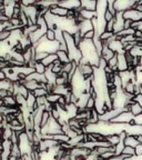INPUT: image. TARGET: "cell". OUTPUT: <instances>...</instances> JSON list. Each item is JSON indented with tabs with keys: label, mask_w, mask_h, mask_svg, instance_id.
<instances>
[{
	"label": "cell",
	"mask_w": 142,
	"mask_h": 160,
	"mask_svg": "<svg viewBox=\"0 0 142 160\" xmlns=\"http://www.w3.org/2000/svg\"><path fill=\"white\" fill-rule=\"evenodd\" d=\"M135 155H137V156H142V143H140V145L135 148Z\"/></svg>",
	"instance_id": "29"
},
{
	"label": "cell",
	"mask_w": 142,
	"mask_h": 160,
	"mask_svg": "<svg viewBox=\"0 0 142 160\" xmlns=\"http://www.w3.org/2000/svg\"><path fill=\"white\" fill-rule=\"evenodd\" d=\"M141 87H142V85H141Z\"/></svg>",
	"instance_id": "32"
},
{
	"label": "cell",
	"mask_w": 142,
	"mask_h": 160,
	"mask_svg": "<svg viewBox=\"0 0 142 160\" xmlns=\"http://www.w3.org/2000/svg\"><path fill=\"white\" fill-rule=\"evenodd\" d=\"M115 28H113V33L118 35L119 32H121L122 30H125V19L123 18V12H117L115 17Z\"/></svg>",
	"instance_id": "5"
},
{
	"label": "cell",
	"mask_w": 142,
	"mask_h": 160,
	"mask_svg": "<svg viewBox=\"0 0 142 160\" xmlns=\"http://www.w3.org/2000/svg\"><path fill=\"white\" fill-rule=\"evenodd\" d=\"M12 142L10 140H2L1 142V160H9L11 157Z\"/></svg>",
	"instance_id": "4"
},
{
	"label": "cell",
	"mask_w": 142,
	"mask_h": 160,
	"mask_svg": "<svg viewBox=\"0 0 142 160\" xmlns=\"http://www.w3.org/2000/svg\"><path fill=\"white\" fill-rule=\"evenodd\" d=\"M78 27H79V31L81 32V35L82 36H85L86 33L89 32V31L95 30L92 20H85L83 22H81L80 25H78Z\"/></svg>",
	"instance_id": "8"
},
{
	"label": "cell",
	"mask_w": 142,
	"mask_h": 160,
	"mask_svg": "<svg viewBox=\"0 0 142 160\" xmlns=\"http://www.w3.org/2000/svg\"><path fill=\"white\" fill-rule=\"evenodd\" d=\"M50 12L52 13V15H55L56 17L66 18L68 16V13H69V10L65 9V8H62V7H60L59 3H58V5L55 6V7L50 8Z\"/></svg>",
	"instance_id": "9"
},
{
	"label": "cell",
	"mask_w": 142,
	"mask_h": 160,
	"mask_svg": "<svg viewBox=\"0 0 142 160\" xmlns=\"http://www.w3.org/2000/svg\"><path fill=\"white\" fill-rule=\"evenodd\" d=\"M12 87H13V82L11 80L6 79L2 80V81H0V90H7V91L12 92Z\"/></svg>",
	"instance_id": "14"
},
{
	"label": "cell",
	"mask_w": 142,
	"mask_h": 160,
	"mask_svg": "<svg viewBox=\"0 0 142 160\" xmlns=\"http://www.w3.org/2000/svg\"><path fill=\"white\" fill-rule=\"evenodd\" d=\"M135 30L132 29V28H130V29H125L122 30L121 32L118 33V37L120 38H125V37H128V36H135Z\"/></svg>",
	"instance_id": "18"
},
{
	"label": "cell",
	"mask_w": 142,
	"mask_h": 160,
	"mask_svg": "<svg viewBox=\"0 0 142 160\" xmlns=\"http://www.w3.org/2000/svg\"><path fill=\"white\" fill-rule=\"evenodd\" d=\"M98 1L95 0H85L81 1V8L85 10H89V11H95L97 10Z\"/></svg>",
	"instance_id": "11"
},
{
	"label": "cell",
	"mask_w": 142,
	"mask_h": 160,
	"mask_svg": "<svg viewBox=\"0 0 142 160\" xmlns=\"http://www.w3.org/2000/svg\"><path fill=\"white\" fill-rule=\"evenodd\" d=\"M46 38H47V40H49V41H56V40H57V32H56L55 30L49 29L47 31V33H46Z\"/></svg>",
	"instance_id": "22"
},
{
	"label": "cell",
	"mask_w": 142,
	"mask_h": 160,
	"mask_svg": "<svg viewBox=\"0 0 142 160\" xmlns=\"http://www.w3.org/2000/svg\"><path fill=\"white\" fill-rule=\"evenodd\" d=\"M8 96H9V92H8L7 90H0V98L1 99H5Z\"/></svg>",
	"instance_id": "30"
},
{
	"label": "cell",
	"mask_w": 142,
	"mask_h": 160,
	"mask_svg": "<svg viewBox=\"0 0 142 160\" xmlns=\"http://www.w3.org/2000/svg\"><path fill=\"white\" fill-rule=\"evenodd\" d=\"M57 56H58V59L61 61L62 65H66V63H69L71 62V60H70V57H69V53L67 51H62V50H58L57 52Z\"/></svg>",
	"instance_id": "13"
},
{
	"label": "cell",
	"mask_w": 142,
	"mask_h": 160,
	"mask_svg": "<svg viewBox=\"0 0 142 160\" xmlns=\"http://www.w3.org/2000/svg\"><path fill=\"white\" fill-rule=\"evenodd\" d=\"M135 3H137V1H135V0H131V1H128V0H117V1H115V9L117 12H125L127 10L135 8Z\"/></svg>",
	"instance_id": "1"
},
{
	"label": "cell",
	"mask_w": 142,
	"mask_h": 160,
	"mask_svg": "<svg viewBox=\"0 0 142 160\" xmlns=\"http://www.w3.org/2000/svg\"><path fill=\"white\" fill-rule=\"evenodd\" d=\"M135 117L131 113V111H123L115 119H113L112 123H122V125H129L132 120H135Z\"/></svg>",
	"instance_id": "2"
},
{
	"label": "cell",
	"mask_w": 142,
	"mask_h": 160,
	"mask_svg": "<svg viewBox=\"0 0 142 160\" xmlns=\"http://www.w3.org/2000/svg\"><path fill=\"white\" fill-rule=\"evenodd\" d=\"M125 146L128 147H132V148H137L140 145V141L138 140L137 136H128L125 140Z\"/></svg>",
	"instance_id": "12"
},
{
	"label": "cell",
	"mask_w": 142,
	"mask_h": 160,
	"mask_svg": "<svg viewBox=\"0 0 142 160\" xmlns=\"http://www.w3.org/2000/svg\"><path fill=\"white\" fill-rule=\"evenodd\" d=\"M129 105H130V111H131V113H132L135 118L142 115V106L140 105V103H138L137 101L132 100V101L129 102Z\"/></svg>",
	"instance_id": "10"
},
{
	"label": "cell",
	"mask_w": 142,
	"mask_h": 160,
	"mask_svg": "<svg viewBox=\"0 0 142 160\" xmlns=\"http://www.w3.org/2000/svg\"><path fill=\"white\" fill-rule=\"evenodd\" d=\"M60 7L65 8L67 10H72V11H77L79 8H81V1L78 0H66V1H59Z\"/></svg>",
	"instance_id": "6"
},
{
	"label": "cell",
	"mask_w": 142,
	"mask_h": 160,
	"mask_svg": "<svg viewBox=\"0 0 142 160\" xmlns=\"http://www.w3.org/2000/svg\"><path fill=\"white\" fill-rule=\"evenodd\" d=\"M132 23H133V21H131V20H125V29H130V28L132 27Z\"/></svg>",
	"instance_id": "31"
},
{
	"label": "cell",
	"mask_w": 142,
	"mask_h": 160,
	"mask_svg": "<svg viewBox=\"0 0 142 160\" xmlns=\"http://www.w3.org/2000/svg\"><path fill=\"white\" fill-rule=\"evenodd\" d=\"M115 20H111L109 22H107V26H105V31L108 32H113V28H115Z\"/></svg>",
	"instance_id": "25"
},
{
	"label": "cell",
	"mask_w": 142,
	"mask_h": 160,
	"mask_svg": "<svg viewBox=\"0 0 142 160\" xmlns=\"http://www.w3.org/2000/svg\"><path fill=\"white\" fill-rule=\"evenodd\" d=\"M35 70L37 73H40V75H45L46 71H47V68L46 66L43 65L42 62H40V61H37L36 63V67H35Z\"/></svg>",
	"instance_id": "19"
},
{
	"label": "cell",
	"mask_w": 142,
	"mask_h": 160,
	"mask_svg": "<svg viewBox=\"0 0 142 160\" xmlns=\"http://www.w3.org/2000/svg\"><path fill=\"white\" fill-rule=\"evenodd\" d=\"M61 98V96L59 95H56V93H49V95L47 96V100H48V102L51 103V105L56 106L58 102H59V99Z\"/></svg>",
	"instance_id": "17"
},
{
	"label": "cell",
	"mask_w": 142,
	"mask_h": 160,
	"mask_svg": "<svg viewBox=\"0 0 142 160\" xmlns=\"http://www.w3.org/2000/svg\"><path fill=\"white\" fill-rule=\"evenodd\" d=\"M122 155H125L127 158H130V157H135V148H132V147H128V146H125V150H123V153Z\"/></svg>",
	"instance_id": "20"
},
{
	"label": "cell",
	"mask_w": 142,
	"mask_h": 160,
	"mask_svg": "<svg viewBox=\"0 0 142 160\" xmlns=\"http://www.w3.org/2000/svg\"><path fill=\"white\" fill-rule=\"evenodd\" d=\"M113 19H115V16L110 12L109 10H107L105 13V20L107 21V22H109V21H111V20H113Z\"/></svg>",
	"instance_id": "28"
},
{
	"label": "cell",
	"mask_w": 142,
	"mask_h": 160,
	"mask_svg": "<svg viewBox=\"0 0 142 160\" xmlns=\"http://www.w3.org/2000/svg\"><path fill=\"white\" fill-rule=\"evenodd\" d=\"M113 36H115V33H113V32H108V31H105L102 35L100 36V38H101V40H102V41H107V40H109L110 38L113 37Z\"/></svg>",
	"instance_id": "26"
},
{
	"label": "cell",
	"mask_w": 142,
	"mask_h": 160,
	"mask_svg": "<svg viewBox=\"0 0 142 160\" xmlns=\"http://www.w3.org/2000/svg\"><path fill=\"white\" fill-rule=\"evenodd\" d=\"M105 140H107L112 147H115V146L121 141L119 135H110V136H108V137H105Z\"/></svg>",
	"instance_id": "15"
},
{
	"label": "cell",
	"mask_w": 142,
	"mask_h": 160,
	"mask_svg": "<svg viewBox=\"0 0 142 160\" xmlns=\"http://www.w3.org/2000/svg\"><path fill=\"white\" fill-rule=\"evenodd\" d=\"M108 10L115 17L117 11H115V1H108Z\"/></svg>",
	"instance_id": "27"
},
{
	"label": "cell",
	"mask_w": 142,
	"mask_h": 160,
	"mask_svg": "<svg viewBox=\"0 0 142 160\" xmlns=\"http://www.w3.org/2000/svg\"><path fill=\"white\" fill-rule=\"evenodd\" d=\"M10 37H11V32L10 31H7V30L6 31H0V41L1 42L9 40Z\"/></svg>",
	"instance_id": "23"
},
{
	"label": "cell",
	"mask_w": 142,
	"mask_h": 160,
	"mask_svg": "<svg viewBox=\"0 0 142 160\" xmlns=\"http://www.w3.org/2000/svg\"><path fill=\"white\" fill-rule=\"evenodd\" d=\"M123 18L125 20H131L133 22L142 21V11L135 9V8H132V9H129L125 12H123Z\"/></svg>",
	"instance_id": "3"
},
{
	"label": "cell",
	"mask_w": 142,
	"mask_h": 160,
	"mask_svg": "<svg viewBox=\"0 0 142 160\" xmlns=\"http://www.w3.org/2000/svg\"><path fill=\"white\" fill-rule=\"evenodd\" d=\"M33 95L36 96V98H40V97H47L49 95V92L47 91V89L45 88H39L36 91H33Z\"/></svg>",
	"instance_id": "21"
},
{
	"label": "cell",
	"mask_w": 142,
	"mask_h": 160,
	"mask_svg": "<svg viewBox=\"0 0 142 160\" xmlns=\"http://www.w3.org/2000/svg\"><path fill=\"white\" fill-rule=\"evenodd\" d=\"M11 157H15L17 159L22 158V151L20 149L19 145H12V148H11Z\"/></svg>",
	"instance_id": "16"
},
{
	"label": "cell",
	"mask_w": 142,
	"mask_h": 160,
	"mask_svg": "<svg viewBox=\"0 0 142 160\" xmlns=\"http://www.w3.org/2000/svg\"><path fill=\"white\" fill-rule=\"evenodd\" d=\"M87 109L88 110H93L95 109V99L92 97H90L89 100H88V103H87Z\"/></svg>",
	"instance_id": "24"
},
{
	"label": "cell",
	"mask_w": 142,
	"mask_h": 160,
	"mask_svg": "<svg viewBox=\"0 0 142 160\" xmlns=\"http://www.w3.org/2000/svg\"><path fill=\"white\" fill-rule=\"evenodd\" d=\"M118 55V71L119 72H125L129 70V63L127 61L125 53H117Z\"/></svg>",
	"instance_id": "7"
}]
</instances>
